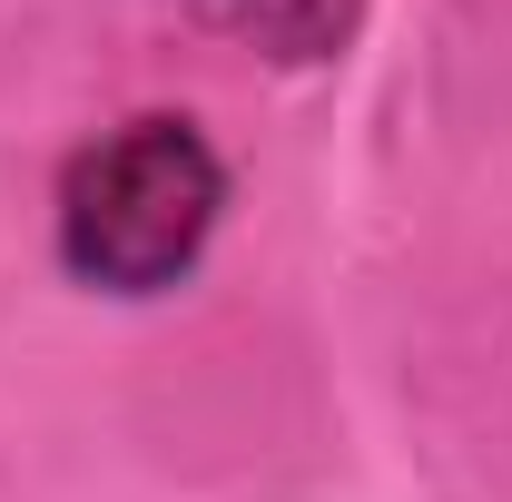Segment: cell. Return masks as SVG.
Wrapping results in <instances>:
<instances>
[{"mask_svg": "<svg viewBox=\"0 0 512 502\" xmlns=\"http://www.w3.org/2000/svg\"><path fill=\"white\" fill-rule=\"evenodd\" d=\"M217 217H227V158L207 148V128L178 109H138L60 168L50 237H60L69 286L138 306L197 276Z\"/></svg>", "mask_w": 512, "mask_h": 502, "instance_id": "obj_1", "label": "cell"}, {"mask_svg": "<svg viewBox=\"0 0 512 502\" xmlns=\"http://www.w3.org/2000/svg\"><path fill=\"white\" fill-rule=\"evenodd\" d=\"M217 20L276 69H325L365 30V0H217Z\"/></svg>", "mask_w": 512, "mask_h": 502, "instance_id": "obj_2", "label": "cell"}]
</instances>
